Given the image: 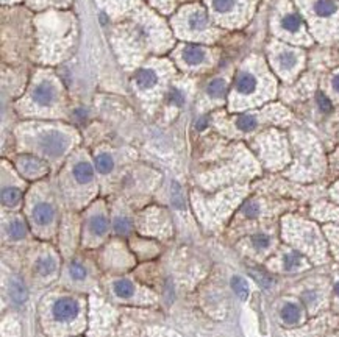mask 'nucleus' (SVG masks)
<instances>
[{
	"label": "nucleus",
	"mask_w": 339,
	"mask_h": 337,
	"mask_svg": "<svg viewBox=\"0 0 339 337\" xmlns=\"http://www.w3.org/2000/svg\"><path fill=\"white\" fill-rule=\"evenodd\" d=\"M74 177L80 184H86V183L93 181V177H94L93 167H91V164L86 163V161H80V163H77L74 167Z\"/></svg>",
	"instance_id": "9"
},
{
	"label": "nucleus",
	"mask_w": 339,
	"mask_h": 337,
	"mask_svg": "<svg viewBox=\"0 0 339 337\" xmlns=\"http://www.w3.org/2000/svg\"><path fill=\"white\" fill-rule=\"evenodd\" d=\"M8 234L11 239H22L27 234V227L22 220H13L8 227Z\"/></svg>",
	"instance_id": "25"
},
{
	"label": "nucleus",
	"mask_w": 339,
	"mask_h": 337,
	"mask_svg": "<svg viewBox=\"0 0 339 337\" xmlns=\"http://www.w3.org/2000/svg\"><path fill=\"white\" fill-rule=\"evenodd\" d=\"M208 25V20H207V16L202 13V11H195L193 16L189 17V27H191V30H195V31H199V30H203V28H207Z\"/></svg>",
	"instance_id": "24"
},
{
	"label": "nucleus",
	"mask_w": 339,
	"mask_h": 337,
	"mask_svg": "<svg viewBox=\"0 0 339 337\" xmlns=\"http://www.w3.org/2000/svg\"><path fill=\"white\" fill-rule=\"evenodd\" d=\"M281 319H283L286 323L292 325V323H297L300 319V309L297 305L294 303H286L283 307H281Z\"/></svg>",
	"instance_id": "16"
},
{
	"label": "nucleus",
	"mask_w": 339,
	"mask_h": 337,
	"mask_svg": "<svg viewBox=\"0 0 339 337\" xmlns=\"http://www.w3.org/2000/svg\"><path fill=\"white\" fill-rule=\"evenodd\" d=\"M183 58L191 66H195V64H200L205 60V50L202 47H197V46H188L185 50H183Z\"/></svg>",
	"instance_id": "13"
},
{
	"label": "nucleus",
	"mask_w": 339,
	"mask_h": 337,
	"mask_svg": "<svg viewBox=\"0 0 339 337\" xmlns=\"http://www.w3.org/2000/svg\"><path fill=\"white\" fill-rule=\"evenodd\" d=\"M169 102L174 103V105H183V102H185V98H183V94L180 92L178 89H172L171 94H169Z\"/></svg>",
	"instance_id": "32"
},
{
	"label": "nucleus",
	"mask_w": 339,
	"mask_h": 337,
	"mask_svg": "<svg viewBox=\"0 0 339 337\" xmlns=\"http://www.w3.org/2000/svg\"><path fill=\"white\" fill-rule=\"evenodd\" d=\"M261 213V208L257 201H247L244 208H242V214L245 217H249V219H255V217H258Z\"/></svg>",
	"instance_id": "29"
},
{
	"label": "nucleus",
	"mask_w": 339,
	"mask_h": 337,
	"mask_svg": "<svg viewBox=\"0 0 339 337\" xmlns=\"http://www.w3.org/2000/svg\"><path fill=\"white\" fill-rule=\"evenodd\" d=\"M56 269V262H55V259L50 258V256H46V258H42L38 261L36 264V270L41 273L42 276H47V275H50V273H53Z\"/></svg>",
	"instance_id": "21"
},
{
	"label": "nucleus",
	"mask_w": 339,
	"mask_h": 337,
	"mask_svg": "<svg viewBox=\"0 0 339 337\" xmlns=\"http://www.w3.org/2000/svg\"><path fill=\"white\" fill-rule=\"evenodd\" d=\"M10 295L11 298L14 300V303H24L27 300V289H25V284L22 283V279L19 278H11L10 281Z\"/></svg>",
	"instance_id": "11"
},
{
	"label": "nucleus",
	"mask_w": 339,
	"mask_h": 337,
	"mask_svg": "<svg viewBox=\"0 0 339 337\" xmlns=\"http://www.w3.org/2000/svg\"><path fill=\"white\" fill-rule=\"evenodd\" d=\"M131 223L127 217H117L116 222H114V231L117 234H127L130 231Z\"/></svg>",
	"instance_id": "30"
},
{
	"label": "nucleus",
	"mask_w": 339,
	"mask_h": 337,
	"mask_svg": "<svg viewBox=\"0 0 339 337\" xmlns=\"http://www.w3.org/2000/svg\"><path fill=\"white\" fill-rule=\"evenodd\" d=\"M317 103H319V108H321L323 112L331 111V102H330L328 98H327L325 95H323V94L317 95Z\"/></svg>",
	"instance_id": "33"
},
{
	"label": "nucleus",
	"mask_w": 339,
	"mask_h": 337,
	"mask_svg": "<svg viewBox=\"0 0 339 337\" xmlns=\"http://www.w3.org/2000/svg\"><path fill=\"white\" fill-rule=\"evenodd\" d=\"M274 58H275L274 60L275 66H277V69L281 74H294L295 70H297V67L300 66L302 55L297 50H294V48L283 47L275 52Z\"/></svg>",
	"instance_id": "2"
},
{
	"label": "nucleus",
	"mask_w": 339,
	"mask_h": 337,
	"mask_svg": "<svg viewBox=\"0 0 339 337\" xmlns=\"http://www.w3.org/2000/svg\"><path fill=\"white\" fill-rule=\"evenodd\" d=\"M69 147V138L60 131H46L39 138V149L47 156H61Z\"/></svg>",
	"instance_id": "1"
},
{
	"label": "nucleus",
	"mask_w": 339,
	"mask_h": 337,
	"mask_svg": "<svg viewBox=\"0 0 339 337\" xmlns=\"http://www.w3.org/2000/svg\"><path fill=\"white\" fill-rule=\"evenodd\" d=\"M53 215H55V211L48 203H38L32 211L33 220L38 225H41V227H46V225L50 223L53 220Z\"/></svg>",
	"instance_id": "6"
},
{
	"label": "nucleus",
	"mask_w": 339,
	"mask_h": 337,
	"mask_svg": "<svg viewBox=\"0 0 339 337\" xmlns=\"http://www.w3.org/2000/svg\"><path fill=\"white\" fill-rule=\"evenodd\" d=\"M17 166H19L20 170H22V173L27 175L28 178H36L44 172H47L46 163H42L41 159L33 158V156H20Z\"/></svg>",
	"instance_id": "5"
},
{
	"label": "nucleus",
	"mask_w": 339,
	"mask_h": 337,
	"mask_svg": "<svg viewBox=\"0 0 339 337\" xmlns=\"http://www.w3.org/2000/svg\"><path fill=\"white\" fill-rule=\"evenodd\" d=\"M305 265V261L303 258L295 251H289L283 256V269L288 272H292V270H299L302 267Z\"/></svg>",
	"instance_id": "15"
},
{
	"label": "nucleus",
	"mask_w": 339,
	"mask_h": 337,
	"mask_svg": "<svg viewBox=\"0 0 339 337\" xmlns=\"http://www.w3.org/2000/svg\"><path fill=\"white\" fill-rule=\"evenodd\" d=\"M20 200V191L17 187H3L2 191V203L5 206H14Z\"/></svg>",
	"instance_id": "18"
},
{
	"label": "nucleus",
	"mask_w": 339,
	"mask_h": 337,
	"mask_svg": "<svg viewBox=\"0 0 339 337\" xmlns=\"http://www.w3.org/2000/svg\"><path fill=\"white\" fill-rule=\"evenodd\" d=\"M55 98V89L50 83H42L34 89L33 92V100L38 103L39 107H48Z\"/></svg>",
	"instance_id": "7"
},
{
	"label": "nucleus",
	"mask_w": 339,
	"mask_h": 337,
	"mask_svg": "<svg viewBox=\"0 0 339 337\" xmlns=\"http://www.w3.org/2000/svg\"><path fill=\"white\" fill-rule=\"evenodd\" d=\"M172 203L177 208H183V205H185V201H183V192L177 183H174V189H172Z\"/></svg>",
	"instance_id": "31"
},
{
	"label": "nucleus",
	"mask_w": 339,
	"mask_h": 337,
	"mask_svg": "<svg viewBox=\"0 0 339 337\" xmlns=\"http://www.w3.org/2000/svg\"><path fill=\"white\" fill-rule=\"evenodd\" d=\"M252 244L257 250H266L271 245V236L266 233H257L252 236Z\"/></svg>",
	"instance_id": "26"
},
{
	"label": "nucleus",
	"mask_w": 339,
	"mask_h": 337,
	"mask_svg": "<svg viewBox=\"0 0 339 337\" xmlns=\"http://www.w3.org/2000/svg\"><path fill=\"white\" fill-rule=\"evenodd\" d=\"M331 89L335 91V94L339 95V72L333 77V80H331Z\"/></svg>",
	"instance_id": "35"
},
{
	"label": "nucleus",
	"mask_w": 339,
	"mask_h": 337,
	"mask_svg": "<svg viewBox=\"0 0 339 337\" xmlns=\"http://www.w3.org/2000/svg\"><path fill=\"white\" fill-rule=\"evenodd\" d=\"M313 11L319 17H330V16H333V14H336L338 6L333 0H316L313 5Z\"/></svg>",
	"instance_id": "12"
},
{
	"label": "nucleus",
	"mask_w": 339,
	"mask_h": 337,
	"mask_svg": "<svg viewBox=\"0 0 339 337\" xmlns=\"http://www.w3.org/2000/svg\"><path fill=\"white\" fill-rule=\"evenodd\" d=\"M231 287L241 300H245L247 297H249V284H247L245 279H242L241 276L231 278Z\"/></svg>",
	"instance_id": "20"
},
{
	"label": "nucleus",
	"mask_w": 339,
	"mask_h": 337,
	"mask_svg": "<svg viewBox=\"0 0 339 337\" xmlns=\"http://www.w3.org/2000/svg\"><path fill=\"white\" fill-rule=\"evenodd\" d=\"M258 88H259V77L253 70L244 69L239 72L235 83V89L238 95L252 97L258 92Z\"/></svg>",
	"instance_id": "3"
},
{
	"label": "nucleus",
	"mask_w": 339,
	"mask_h": 337,
	"mask_svg": "<svg viewBox=\"0 0 339 337\" xmlns=\"http://www.w3.org/2000/svg\"><path fill=\"white\" fill-rule=\"evenodd\" d=\"M113 291L119 298H130L135 293V286L129 279H117L113 284Z\"/></svg>",
	"instance_id": "14"
},
{
	"label": "nucleus",
	"mask_w": 339,
	"mask_h": 337,
	"mask_svg": "<svg viewBox=\"0 0 339 337\" xmlns=\"http://www.w3.org/2000/svg\"><path fill=\"white\" fill-rule=\"evenodd\" d=\"M69 273L75 281H81L86 278V267L80 262H72L69 265Z\"/></svg>",
	"instance_id": "27"
},
{
	"label": "nucleus",
	"mask_w": 339,
	"mask_h": 337,
	"mask_svg": "<svg viewBox=\"0 0 339 337\" xmlns=\"http://www.w3.org/2000/svg\"><path fill=\"white\" fill-rule=\"evenodd\" d=\"M335 292H336V295L339 297V281H338V283H336V286H335Z\"/></svg>",
	"instance_id": "36"
},
{
	"label": "nucleus",
	"mask_w": 339,
	"mask_h": 337,
	"mask_svg": "<svg viewBox=\"0 0 339 337\" xmlns=\"http://www.w3.org/2000/svg\"><path fill=\"white\" fill-rule=\"evenodd\" d=\"M225 91H227V84H225V81L222 78L213 80L207 88V92L211 97H222L225 94Z\"/></svg>",
	"instance_id": "23"
},
{
	"label": "nucleus",
	"mask_w": 339,
	"mask_h": 337,
	"mask_svg": "<svg viewBox=\"0 0 339 337\" xmlns=\"http://www.w3.org/2000/svg\"><path fill=\"white\" fill-rule=\"evenodd\" d=\"M253 275H255V278H257V281L258 283L263 286V287H269L271 286V283H272V279L269 278V276H266L264 273H261V272H252Z\"/></svg>",
	"instance_id": "34"
},
{
	"label": "nucleus",
	"mask_w": 339,
	"mask_h": 337,
	"mask_svg": "<svg viewBox=\"0 0 339 337\" xmlns=\"http://www.w3.org/2000/svg\"><path fill=\"white\" fill-rule=\"evenodd\" d=\"M52 314L58 322H70L79 314V303L69 297L58 298L52 306Z\"/></svg>",
	"instance_id": "4"
},
{
	"label": "nucleus",
	"mask_w": 339,
	"mask_h": 337,
	"mask_svg": "<svg viewBox=\"0 0 339 337\" xmlns=\"http://www.w3.org/2000/svg\"><path fill=\"white\" fill-rule=\"evenodd\" d=\"M158 81L157 74L152 69H141L136 74V84L141 89H150Z\"/></svg>",
	"instance_id": "10"
},
{
	"label": "nucleus",
	"mask_w": 339,
	"mask_h": 337,
	"mask_svg": "<svg viewBox=\"0 0 339 337\" xmlns=\"http://www.w3.org/2000/svg\"><path fill=\"white\" fill-rule=\"evenodd\" d=\"M89 230L93 231V234L96 236H102L107 233L108 230V222L103 215H94L89 222Z\"/></svg>",
	"instance_id": "19"
},
{
	"label": "nucleus",
	"mask_w": 339,
	"mask_h": 337,
	"mask_svg": "<svg viewBox=\"0 0 339 337\" xmlns=\"http://www.w3.org/2000/svg\"><path fill=\"white\" fill-rule=\"evenodd\" d=\"M280 27H281V30H283L285 33H288V34H299L302 31L303 22H302L299 14L288 13V14H285L283 17H281Z\"/></svg>",
	"instance_id": "8"
},
{
	"label": "nucleus",
	"mask_w": 339,
	"mask_h": 337,
	"mask_svg": "<svg viewBox=\"0 0 339 337\" xmlns=\"http://www.w3.org/2000/svg\"><path fill=\"white\" fill-rule=\"evenodd\" d=\"M236 126L241 131H252L258 126V117L253 114H244L236 119Z\"/></svg>",
	"instance_id": "17"
},
{
	"label": "nucleus",
	"mask_w": 339,
	"mask_h": 337,
	"mask_svg": "<svg viewBox=\"0 0 339 337\" xmlns=\"http://www.w3.org/2000/svg\"><path fill=\"white\" fill-rule=\"evenodd\" d=\"M236 6V0H213V8L217 13H228Z\"/></svg>",
	"instance_id": "28"
},
{
	"label": "nucleus",
	"mask_w": 339,
	"mask_h": 337,
	"mask_svg": "<svg viewBox=\"0 0 339 337\" xmlns=\"http://www.w3.org/2000/svg\"><path fill=\"white\" fill-rule=\"evenodd\" d=\"M96 167L98 168V172L108 173V172L113 170V167H114V161H113V158L110 156V154L102 153L96 158Z\"/></svg>",
	"instance_id": "22"
}]
</instances>
